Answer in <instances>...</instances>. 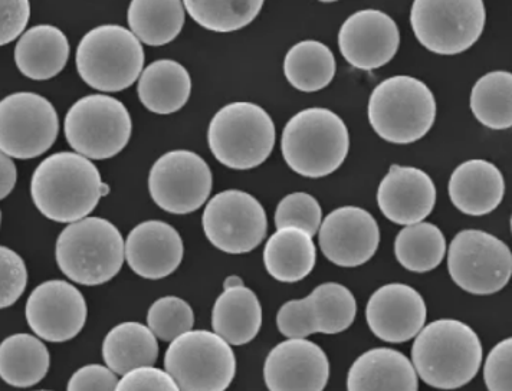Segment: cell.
<instances>
[{
    "label": "cell",
    "instance_id": "6da1fadb",
    "mask_svg": "<svg viewBox=\"0 0 512 391\" xmlns=\"http://www.w3.org/2000/svg\"><path fill=\"white\" fill-rule=\"evenodd\" d=\"M108 193L110 186L101 179L97 166L75 151L52 154L32 174V200L52 222L71 225L88 218Z\"/></svg>",
    "mask_w": 512,
    "mask_h": 391
},
{
    "label": "cell",
    "instance_id": "7a4b0ae2",
    "mask_svg": "<svg viewBox=\"0 0 512 391\" xmlns=\"http://www.w3.org/2000/svg\"><path fill=\"white\" fill-rule=\"evenodd\" d=\"M478 334L465 322L438 320L426 325L412 347V363L420 379L439 390H456L471 383L481 368Z\"/></svg>",
    "mask_w": 512,
    "mask_h": 391
},
{
    "label": "cell",
    "instance_id": "3957f363",
    "mask_svg": "<svg viewBox=\"0 0 512 391\" xmlns=\"http://www.w3.org/2000/svg\"><path fill=\"white\" fill-rule=\"evenodd\" d=\"M350 150V134L340 115L328 108H307L288 121L281 151L292 172L310 179L340 169Z\"/></svg>",
    "mask_w": 512,
    "mask_h": 391
},
{
    "label": "cell",
    "instance_id": "277c9868",
    "mask_svg": "<svg viewBox=\"0 0 512 391\" xmlns=\"http://www.w3.org/2000/svg\"><path fill=\"white\" fill-rule=\"evenodd\" d=\"M55 259L62 274L72 282L98 287L120 272L126 259V242L110 220L88 216L59 233Z\"/></svg>",
    "mask_w": 512,
    "mask_h": 391
},
{
    "label": "cell",
    "instance_id": "5b68a950",
    "mask_svg": "<svg viewBox=\"0 0 512 391\" xmlns=\"http://www.w3.org/2000/svg\"><path fill=\"white\" fill-rule=\"evenodd\" d=\"M435 120V95L418 78H387L370 95V124L377 136L389 143H415L431 131Z\"/></svg>",
    "mask_w": 512,
    "mask_h": 391
},
{
    "label": "cell",
    "instance_id": "8992f818",
    "mask_svg": "<svg viewBox=\"0 0 512 391\" xmlns=\"http://www.w3.org/2000/svg\"><path fill=\"white\" fill-rule=\"evenodd\" d=\"M143 45L130 29L101 25L87 32L75 54L78 74L100 92L127 90L144 71Z\"/></svg>",
    "mask_w": 512,
    "mask_h": 391
},
{
    "label": "cell",
    "instance_id": "52a82bcc",
    "mask_svg": "<svg viewBox=\"0 0 512 391\" xmlns=\"http://www.w3.org/2000/svg\"><path fill=\"white\" fill-rule=\"evenodd\" d=\"M277 130L271 115L258 104L231 103L221 108L208 130L215 159L232 170H251L268 160Z\"/></svg>",
    "mask_w": 512,
    "mask_h": 391
},
{
    "label": "cell",
    "instance_id": "ba28073f",
    "mask_svg": "<svg viewBox=\"0 0 512 391\" xmlns=\"http://www.w3.org/2000/svg\"><path fill=\"white\" fill-rule=\"evenodd\" d=\"M164 370L180 391H226L235 379L236 357L221 335L192 330L169 345Z\"/></svg>",
    "mask_w": 512,
    "mask_h": 391
},
{
    "label": "cell",
    "instance_id": "9c48e42d",
    "mask_svg": "<svg viewBox=\"0 0 512 391\" xmlns=\"http://www.w3.org/2000/svg\"><path fill=\"white\" fill-rule=\"evenodd\" d=\"M133 121L126 105L105 94L82 97L64 120V134L75 153L90 160H107L130 141Z\"/></svg>",
    "mask_w": 512,
    "mask_h": 391
},
{
    "label": "cell",
    "instance_id": "30bf717a",
    "mask_svg": "<svg viewBox=\"0 0 512 391\" xmlns=\"http://www.w3.org/2000/svg\"><path fill=\"white\" fill-rule=\"evenodd\" d=\"M485 22L482 0H416L410 11V25L420 45L445 57L477 44Z\"/></svg>",
    "mask_w": 512,
    "mask_h": 391
},
{
    "label": "cell",
    "instance_id": "8fae6325",
    "mask_svg": "<svg viewBox=\"0 0 512 391\" xmlns=\"http://www.w3.org/2000/svg\"><path fill=\"white\" fill-rule=\"evenodd\" d=\"M448 271L452 281L469 294H497L510 282L512 252L491 233L461 230L449 245Z\"/></svg>",
    "mask_w": 512,
    "mask_h": 391
},
{
    "label": "cell",
    "instance_id": "7c38bea8",
    "mask_svg": "<svg viewBox=\"0 0 512 391\" xmlns=\"http://www.w3.org/2000/svg\"><path fill=\"white\" fill-rule=\"evenodd\" d=\"M59 133L54 104L35 92H15L0 103V150L5 156L31 160L47 153Z\"/></svg>",
    "mask_w": 512,
    "mask_h": 391
},
{
    "label": "cell",
    "instance_id": "4fadbf2b",
    "mask_svg": "<svg viewBox=\"0 0 512 391\" xmlns=\"http://www.w3.org/2000/svg\"><path fill=\"white\" fill-rule=\"evenodd\" d=\"M203 232L219 251L244 255L267 236V212L258 199L242 190H225L209 200L202 216Z\"/></svg>",
    "mask_w": 512,
    "mask_h": 391
},
{
    "label": "cell",
    "instance_id": "5bb4252c",
    "mask_svg": "<svg viewBox=\"0 0 512 391\" xmlns=\"http://www.w3.org/2000/svg\"><path fill=\"white\" fill-rule=\"evenodd\" d=\"M212 170L198 153L173 150L153 164L149 192L164 212L187 215L196 212L212 192Z\"/></svg>",
    "mask_w": 512,
    "mask_h": 391
},
{
    "label": "cell",
    "instance_id": "9a60e30c",
    "mask_svg": "<svg viewBox=\"0 0 512 391\" xmlns=\"http://www.w3.org/2000/svg\"><path fill=\"white\" fill-rule=\"evenodd\" d=\"M356 315L353 292L337 282H326L307 298L285 302L278 311L277 325L284 337L304 340L313 334H341L353 325Z\"/></svg>",
    "mask_w": 512,
    "mask_h": 391
},
{
    "label": "cell",
    "instance_id": "2e32d148",
    "mask_svg": "<svg viewBox=\"0 0 512 391\" xmlns=\"http://www.w3.org/2000/svg\"><path fill=\"white\" fill-rule=\"evenodd\" d=\"M29 327L48 343H65L77 337L87 321L84 295L67 281L54 279L38 285L25 307Z\"/></svg>",
    "mask_w": 512,
    "mask_h": 391
},
{
    "label": "cell",
    "instance_id": "e0dca14e",
    "mask_svg": "<svg viewBox=\"0 0 512 391\" xmlns=\"http://www.w3.org/2000/svg\"><path fill=\"white\" fill-rule=\"evenodd\" d=\"M318 242L331 264L357 268L376 255L380 229L367 210L357 206L338 207L323 220Z\"/></svg>",
    "mask_w": 512,
    "mask_h": 391
},
{
    "label": "cell",
    "instance_id": "ac0fdd59",
    "mask_svg": "<svg viewBox=\"0 0 512 391\" xmlns=\"http://www.w3.org/2000/svg\"><path fill=\"white\" fill-rule=\"evenodd\" d=\"M399 46V26L387 13L377 9L353 13L338 32L341 55L361 71H373L389 64Z\"/></svg>",
    "mask_w": 512,
    "mask_h": 391
},
{
    "label": "cell",
    "instance_id": "d6986e66",
    "mask_svg": "<svg viewBox=\"0 0 512 391\" xmlns=\"http://www.w3.org/2000/svg\"><path fill=\"white\" fill-rule=\"evenodd\" d=\"M264 380L269 391H324L330 380V361L313 341L288 338L269 351Z\"/></svg>",
    "mask_w": 512,
    "mask_h": 391
},
{
    "label": "cell",
    "instance_id": "ffe728a7",
    "mask_svg": "<svg viewBox=\"0 0 512 391\" xmlns=\"http://www.w3.org/2000/svg\"><path fill=\"white\" fill-rule=\"evenodd\" d=\"M426 317L425 299L409 285H383L367 302V324L384 343H406L418 337L425 328Z\"/></svg>",
    "mask_w": 512,
    "mask_h": 391
},
{
    "label": "cell",
    "instance_id": "44dd1931",
    "mask_svg": "<svg viewBox=\"0 0 512 391\" xmlns=\"http://www.w3.org/2000/svg\"><path fill=\"white\" fill-rule=\"evenodd\" d=\"M377 205L390 222L416 225L435 209V183L418 167L393 164L377 189Z\"/></svg>",
    "mask_w": 512,
    "mask_h": 391
},
{
    "label": "cell",
    "instance_id": "7402d4cb",
    "mask_svg": "<svg viewBox=\"0 0 512 391\" xmlns=\"http://www.w3.org/2000/svg\"><path fill=\"white\" fill-rule=\"evenodd\" d=\"M185 255L180 233L162 220H147L128 233L126 261L144 279L167 278L179 268Z\"/></svg>",
    "mask_w": 512,
    "mask_h": 391
},
{
    "label": "cell",
    "instance_id": "603a6c76",
    "mask_svg": "<svg viewBox=\"0 0 512 391\" xmlns=\"http://www.w3.org/2000/svg\"><path fill=\"white\" fill-rule=\"evenodd\" d=\"M504 195V176L491 161H464L449 179L452 205L464 215H489L501 205Z\"/></svg>",
    "mask_w": 512,
    "mask_h": 391
},
{
    "label": "cell",
    "instance_id": "cb8c5ba5",
    "mask_svg": "<svg viewBox=\"0 0 512 391\" xmlns=\"http://www.w3.org/2000/svg\"><path fill=\"white\" fill-rule=\"evenodd\" d=\"M418 377L405 354L393 348H373L350 367L347 391H418Z\"/></svg>",
    "mask_w": 512,
    "mask_h": 391
},
{
    "label": "cell",
    "instance_id": "d4e9b609",
    "mask_svg": "<svg viewBox=\"0 0 512 391\" xmlns=\"http://www.w3.org/2000/svg\"><path fill=\"white\" fill-rule=\"evenodd\" d=\"M70 41L54 25H38L26 31L15 46V64L25 77L48 81L57 77L70 58Z\"/></svg>",
    "mask_w": 512,
    "mask_h": 391
},
{
    "label": "cell",
    "instance_id": "484cf974",
    "mask_svg": "<svg viewBox=\"0 0 512 391\" xmlns=\"http://www.w3.org/2000/svg\"><path fill=\"white\" fill-rule=\"evenodd\" d=\"M137 92L141 104L154 114L169 115L185 107L192 94L189 72L173 59L154 61L141 74Z\"/></svg>",
    "mask_w": 512,
    "mask_h": 391
},
{
    "label": "cell",
    "instance_id": "4316f807",
    "mask_svg": "<svg viewBox=\"0 0 512 391\" xmlns=\"http://www.w3.org/2000/svg\"><path fill=\"white\" fill-rule=\"evenodd\" d=\"M213 333L231 345L251 343L262 327V307L251 288L223 289L212 310Z\"/></svg>",
    "mask_w": 512,
    "mask_h": 391
},
{
    "label": "cell",
    "instance_id": "83f0119b",
    "mask_svg": "<svg viewBox=\"0 0 512 391\" xmlns=\"http://www.w3.org/2000/svg\"><path fill=\"white\" fill-rule=\"evenodd\" d=\"M317 248L313 236L303 229H278L264 249L268 274L285 284L303 281L313 272Z\"/></svg>",
    "mask_w": 512,
    "mask_h": 391
},
{
    "label": "cell",
    "instance_id": "f1b7e54d",
    "mask_svg": "<svg viewBox=\"0 0 512 391\" xmlns=\"http://www.w3.org/2000/svg\"><path fill=\"white\" fill-rule=\"evenodd\" d=\"M159 357L157 337L149 325L123 322L105 335L103 358L107 367L120 376L141 367H154Z\"/></svg>",
    "mask_w": 512,
    "mask_h": 391
},
{
    "label": "cell",
    "instance_id": "f546056e",
    "mask_svg": "<svg viewBox=\"0 0 512 391\" xmlns=\"http://www.w3.org/2000/svg\"><path fill=\"white\" fill-rule=\"evenodd\" d=\"M128 26L141 44L163 46L175 41L185 26V3L180 0H133Z\"/></svg>",
    "mask_w": 512,
    "mask_h": 391
},
{
    "label": "cell",
    "instance_id": "4dcf8cb0",
    "mask_svg": "<svg viewBox=\"0 0 512 391\" xmlns=\"http://www.w3.org/2000/svg\"><path fill=\"white\" fill-rule=\"evenodd\" d=\"M47 345L31 334H13L0 345V376L9 386L28 389L48 374Z\"/></svg>",
    "mask_w": 512,
    "mask_h": 391
},
{
    "label": "cell",
    "instance_id": "1f68e13d",
    "mask_svg": "<svg viewBox=\"0 0 512 391\" xmlns=\"http://www.w3.org/2000/svg\"><path fill=\"white\" fill-rule=\"evenodd\" d=\"M336 58L323 42L301 41L291 46L284 59V74L295 90H324L336 75Z\"/></svg>",
    "mask_w": 512,
    "mask_h": 391
},
{
    "label": "cell",
    "instance_id": "d6a6232c",
    "mask_svg": "<svg viewBox=\"0 0 512 391\" xmlns=\"http://www.w3.org/2000/svg\"><path fill=\"white\" fill-rule=\"evenodd\" d=\"M446 253V238L438 226L420 222L406 226L397 233L395 255L397 262L416 274H426L442 264Z\"/></svg>",
    "mask_w": 512,
    "mask_h": 391
},
{
    "label": "cell",
    "instance_id": "836d02e7",
    "mask_svg": "<svg viewBox=\"0 0 512 391\" xmlns=\"http://www.w3.org/2000/svg\"><path fill=\"white\" fill-rule=\"evenodd\" d=\"M472 113L491 130L512 127V72L492 71L475 82L471 92Z\"/></svg>",
    "mask_w": 512,
    "mask_h": 391
},
{
    "label": "cell",
    "instance_id": "e575fe53",
    "mask_svg": "<svg viewBox=\"0 0 512 391\" xmlns=\"http://www.w3.org/2000/svg\"><path fill=\"white\" fill-rule=\"evenodd\" d=\"M185 9L202 28L228 34L251 25L262 11V0H186Z\"/></svg>",
    "mask_w": 512,
    "mask_h": 391
},
{
    "label": "cell",
    "instance_id": "d590c367",
    "mask_svg": "<svg viewBox=\"0 0 512 391\" xmlns=\"http://www.w3.org/2000/svg\"><path fill=\"white\" fill-rule=\"evenodd\" d=\"M147 325L157 338L173 343L180 335L192 331L195 312L185 299L169 295L153 302L147 312Z\"/></svg>",
    "mask_w": 512,
    "mask_h": 391
},
{
    "label": "cell",
    "instance_id": "8d00e7d4",
    "mask_svg": "<svg viewBox=\"0 0 512 391\" xmlns=\"http://www.w3.org/2000/svg\"><path fill=\"white\" fill-rule=\"evenodd\" d=\"M274 219L277 229H303L308 235L315 236L323 225V210L314 196L291 193L278 203Z\"/></svg>",
    "mask_w": 512,
    "mask_h": 391
},
{
    "label": "cell",
    "instance_id": "74e56055",
    "mask_svg": "<svg viewBox=\"0 0 512 391\" xmlns=\"http://www.w3.org/2000/svg\"><path fill=\"white\" fill-rule=\"evenodd\" d=\"M0 269H2V287H0V307H12L25 292L28 271L24 259L19 253L2 246L0 248Z\"/></svg>",
    "mask_w": 512,
    "mask_h": 391
},
{
    "label": "cell",
    "instance_id": "f35d334b",
    "mask_svg": "<svg viewBox=\"0 0 512 391\" xmlns=\"http://www.w3.org/2000/svg\"><path fill=\"white\" fill-rule=\"evenodd\" d=\"M488 391H512V337L489 351L484 366Z\"/></svg>",
    "mask_w": 512,
    "mask_h": 391
},
{
    "label": "cell",
    "instance_id": "ab89813d",
    "mask_svg": "<svg viewBox=\"0 0 512 391\" xmlns=\"http://www.w3.org/2000/svg\"><path fill=\"white\" fill-rule=\"evenodd\" d=\"M116 391H180V389L166 370L141 367L123 376V379L118 381Z\"/></svg>",
    "mask_w": 512,
    "mask_h": 391
},
{
    "label": "cell",
    "instance_id": "60d3db41",
    "mask_svg": "<svg viewBox=\"0 0 512 391\" xmlns=\"http://www.w3.org/2000/svg\"><path fill=\"white\" fill-rule=\"evenodd\" d=\"M0 45H8L24 35L31 18L28 0H2L0 2Z\"/></svg>",
    "mask_w": 512,
    "mask_h": 391
},
{
    "label": "cell",
    "instance_id": "b9f144b4",
    "mask_svg": "<svg viewBox=\"0 0 512 391\" xmlns=\"http://www.w3.org/2000/svg\"><path fill=\"white\" fill-rule=\"evenodd\" d=\"M116 373L101 364H88L72 374L67 391H116Z\"/></svg>",
    "mask_w": 512,
    "mask_h": 391
},
{
    "label": "cell",
    "instance_id": "7bdbcfd3",
    "mask_svg": "<svg viewBox=\"0 0 512 391\" xmlns=\"http://www.w3.org/2000/svg\"><path fill=\"white\" fill-rule=\"evenodd\" d=\"M0 167H2V183H0V197L6 199L11 195L13 187H15L16 180H18V170H16L15 163L12 157L2 154L0 157Z\"/></svg>",
    "mask_w": 512,
    "mask_h": 391
},
{
    "label": "cell",
    "instance_id": "ee69618b",
    "mask_svg": "<svg viewBox=\"0 0 512 391\" xmlns=\"http://www.w3.org/2000/svg\"><path fill=\"white\" fill-rule=\"evenodd\" d=\"M244 285V281H242L239 276L231 275L229 278L225 279V282H223V289L244 287Z\"/></svg>",
    "mask_w": 512,
    "mask_h": 391
},
{
    "label": "cell",
    "instance_id": "f6af8a7d",
    "mask_svg": "<svg viewBox=\"0 0 512 391\" xmlns=\"http://www.w3.org/2000/svg\"><path fill=\"white\" fill-rule=\"evenodd\" d=\"M511 232H512V216H511Z\"/></svg>",
    "mask_w": 512,
    "mask_h": 391
},
{
    "label": "cell",
    "instance_id": "bcb514c9",
    "mask_svg": "<svg viewBox=\"0 0 512 391\" xmlns=\"http://www.w3.org/2000/svg\"><path fill=\"white\" fill-rule=\"evenodd\" d=\"M36 391H51V390H36Z\"/></svg>",
    "mask_w": 512,
    "mask_h": 391
}]
</instances>
